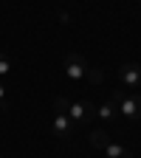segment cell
Returning <instances> with one entry per match:
<instances>
[{
    "instance_id": "obj_9",
    "label": "cell",
    "mask_w": 141,
    "mask_h": 158,
    "mask_svg": "<svg viewBox=\"0 0 141 158\" xmlns=\"http://www.w3.org/2000/svg\"><path fill=\"white\" fill-rule=\"evenodd\" d=\"M11 59H9V54H3L0 51V76H6V73H11Z\"/></svg>"
},
{
    "instance_id": "obj_5",
    "label": "cell",
    "mask_w": 141,
    "mask_h": 158,
    "mask_svg": "<svg viewBox=\"0 0 141 158\" xmlns=\"http://www.w3.org/2000/svg\"><path fill=\"white\" fill-rule=\"evenodd\" d=\"M71 130H73V122H71L65 113H56L54 122H51V133L59 138V141H65V138H71Z\"/></svg>"
},
{
    "instance_id": "obj_4",
    "label": "cell",
    "mask_w": 141,
    "mask_h": 158,
    "mask_svg": "<svg viewBox=\"0 0 141 158\" xmlns=\"http://www.w3.org/2000/svg\"><path fill=\"white\" fill-rule=\"evenodd\" d=\"M118 79H122V85L130 88V90L141 88V65H135V62H124L122 68H118Z\"/></svg>"
},
{
    "instance_id": "obj_11",
    "label": "cell",
    "mask_w": 141,
    "mask_h": 158,
    "mask_svg": "<svg viewBox=\"0 0 141 158\" xmlns=\"http://www.w3.org/2000/svg\"><path fill=\"white\" fill-rule=\"evenodd\" d=\"M0 107H6V88L0 85Z\"/></svg>"
},
{
    "instance_id": "obj_8",
    "label": "cell",
    "mask_w": 141,
    "mask_h": 158,
    "mask_svg": "<svg viewBox=\"0 0 141 158\" xmlns=\"http://www.w3.org/2000/svg\"><path fill=\"white\" fill-rule=\"evenodd\" d=\"M105 152H107V158H133V152L127 150V147H122V144H107L105 147Z\"/></svg>"
},
{
    "instance_id": "obj_14",
    "label": "cell",
    "mask_w": 141,
    "mask_h": 158,
    "mask_svg": "<svg viewBox=\"0 0 141 158\" xmlns=\"http://www.w3.org/2000/svg\"><path fill=\"white\" fill-rule=\"evenodd\" d=\"M138 3H141V0H138Z\"/></svg>"
},
{
    "instance_id": "obj_1",
    "label": "cell",
    "mask_w": 141,
    "mask_h": 158,
    "mask_svg": "<svg viewBox=\"0 0 141 158\" xmlns=\"http://www.w3.org/2000/svg\"><path fill=\"white\" fill-rule=\"evenodd\" d=\"M110 102L116 105V110L127 116V118H141V96L138 93H122V90H116Z\"/></svg>"
},
{
    "instance_id": "obj_3",
    "label": "cell",
    "mask_w": 141,
    "mask_h": 158,
    "mask_svg": "<svg viewBox=\"0 0 141 158\" xmlns=\"http://www.w3.org/2000/svg\"><path fill=\"white\" fill-rule=\"evenodd\" d=\"M62 65H65V73H68V79H73V82H79V79H85V73H88V59L82 56V54H68L65 59H62Z\"/></svg>"
},
{
    "instance_id": "obj_6",
    "label": "cell",
    "mask_w": 141,
    "mask_h": 158,
    "mask_svg": "<svg viewBox=\"0 0 141 158\" xmlns=\"http://www.w3.org/2000/svg\"><path fill=\"white\" fill-rule=\"evenodd\" d=\"M88 141H90V147H96V150H105V147L110 144V135H107V130H102V127H96V130H90V135H88Z\"/></svg>"
},
{
    "instance_id": "obj_12",
    "label": "cell",
    "mask_w": 141,
    "mask_h": 158,
    "mask_svg": "<svg viewBox=\"0 0 141 158\" xmlns=\"http://www.w3.org/2000/svg\"><path fill=\"white\" fill-rule=\"evenodd\" d=\"M59 20H62V26H71V14H65V11H62V14H59Z\"/></svg>"
},
{
    "instance_id": "obj_10",
    "label": "cell",
    "mask_w": 141,
    "mask_h": 158,
    "mask_svg": "<svg viewBox=\"0 0 141 158\" xmlns=\"http://www.w3.org/2000/svg\"><path fill=\"white\" fill-rule=\"evenodd\" d=\"M85 79H88V82H93V85H99V82H102V79H105V73L99 71V68H88Z\"/></svg>"
},
{
    "instance_id": "obj_7",
    "label": "cell",
    "mask_w": 141,
    "mask_h": 158,
    "mask_svg": "<svg viewBox=\"0 0 141 158\" xmlns=\"http://www.w3.org/2000/svg\"><path fill=\"white\" fill-rule=\"evenodd\" d=\"M116 105L110 102V99H107V102H102V105H96V116L99 118H105V122H113V118H116Z\"/></svg>"
},
{
    "instance_id": "obj_13",
    "label": "cell",
    "mask_w": 141,
    "mask_h": 158,
    "mask_svg": "<svg viewBox=\"0 0 141 158\" xmlns=\"http://www.w3.org/2000/svg\"><path fill=\"white\" fill-rule=\"evenodd\" d=\"M0 158H3V155H0Z\"/></svg>"
},
{
    "instance_id": "obj_2",
    "label": "cell",
    "mask_w": 141,
    "mask_h": 158,
    "mask_svg": "<svg viewBox=\"0 0 141 158\" xmlns=\"http://www.w3.org/2000/svg\"><path fill=\"white\" fill-rule=\"evenodd\" d=\"M65 116L71 118L73 124H90V118L96 116V105L90 102V99H71L68 102V110H65Z\"/></svg>"
}]
</instances>
